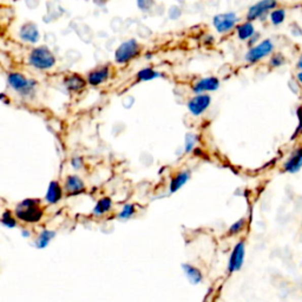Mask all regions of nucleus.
I'll use <instances>...</instances> for the list:
<instances>
[{"mask_svg": "<svg viewBox=\"0 0 302 302\" xmlns=\"http://www.w3.org/2000/svg\"><path fill=\"white\" fill-rule=\"evenodd\" d=\"M18 220L25 223H37L43 218L44 212L41 208V199L26 198L21 201L14 210Z\"/></svg>", "mask_w": 302, "mask_h": 302, "instance_id": "nucleus-1", "label": "nucleus"}, {"mask_svg": "<svg viewBox=\"0 0 302 302\" xmlns=\"http://www.w3.org/2000/svg\"><path fill=\"white\" fill-rule=\"evenodd\" d=\"M28 61L32 66L38 70H47V69L53 68V65L56 64V58L47 47L41 46L32 50Z\"/></svg>", "mask_w": 302, "mask_h": 302, "instance_id": "nucleus-2", "label": "nucleus"}, {"mask_svg": "<svg viewBox=\"0 0 302 302\" xmlns=\"http://www.w3.org/2000/svg\"><path fill=\"white\" fill-rule=\"evenodd\" d=\"M7 82H9L10 86L13 90H16L17 92H19L21 96L25 97L33 94L36 85H37V82L33 81V79H27L24 75L17 74V72L10 74L9 77H7Z\"/></svg>", "mask_w": 302, "mask_h": 302, "instance_id": "nucleus-3", "label": "nucleus"}, {"mask_svg": "<svg viewBox=\"0 0 302 302\" xmlns=\"http://www.w3.org/2000/svg\"><path fill=\"white\" fill-rule=\"evenodd\" d=\"M140 51L141 47L138 45V43L135 39H130V41L122 43L117 47V50L115 52V59L119 64L128 63V61L138 56Z\"/></svg>", "mask_w": 302, "mask_h": 302, "instance_id": "nucleus-4", "label": "nucleus"}, {"mask_svg": "<svg viewBox=\"0 0 302 302\" xmlns=\"http://www.w3.org/2000/svg\"><path fill=\"white\" fill-rule=\"evenodd\" d=\"M274 50V45L271 39H264L260 44H257L254 47H252L246 54V60L249 63H256V61L261 60L262 58H264L268 54H271Z\"/></svg>", "mask_w": 302, "mask_h": 302, "instance_id": "nucleus-5", "label": "nucleus"}, {"mask_svg": "<svg viewBox=\"0 0 302 302\" xmlns=\"http://www.w3.org/2000/svg\"><path fill=\"white\" fill-rule=\"evenodd\" d=\"M245 254H246V247L245 242L240 241L236 243V246L232 249L230 254V257H229V263H228V272L229 273H235L239 272L240 269L242 268L243 261H245Z\"/></svg>", "mask_w": 302, "mask_h": 302, "instance_id": "nucleus-6", "label": "nucleus"}, {"mask_svg": "<svg viewBox=\"0 0 302 302\" xmlns=\"http://www.w3.org/2000/svg\"><path fill=\"white\" fill-rule=\"evenodd\" d=\"M236 23H238V16L232 12L217 14L213 19L214 26L220 33H225V32L230 31Z\"/></svg>", "mask_w": 302, "mask_h": 302, "instance_id": "nucleus-7", "label": "nucleus"}, {"mask_svg": "<svg viewBox=\"0 0 302 302\" xmlns=\"http://www.w3.org/2000/svg\"><path fill=\"white\" fill-rule=\"evenodd\" d=\"M276 5H278L276 0H260L259 3H256L255 5L250 7L248 14H247V19L249 21L256 20L257 18L262 17L271 10L275 9Z\"/></svg>", "mask_w": 302, "mask_h": 302, "instance_id": "nucleus-8", "label": "nucleus"}, {"mask_svg": "<svg viewBox=\"0 0 302 302\" xmlns=\"http://www.w3.org/2000/svg\"><path fill=\"white\" fill-rule=\"evenodd\" d=\"M212 103V97L209 94H197L192 99L189 100L188 109L194 116H199L209 108Z\"/></svg>", "mask_w": 302, "mask_h": 302, "instance_id": "nucleus-9", "label": "nucleus"}, {"mask_svg": "<svg viewBox=\"0 0 302 302\" xmlns=\"http://www.w3.org/2000/svg\"><path fill=\"white\" fill-rule=\"evenodd\" d=\"M65 190L69 192L70 196L81 195L85 191V184L77 175H70L65 180Z\"/></svg>", "mask_w": 302, "mask_h": 302, "instance_id": "nucleus-10", "label": "nucleus"}, {"mask_svg": "<svg viewBox=\"0 0 302 302\" xmlns=\"http://www.w3.org/2000/svg\"><path fill=\"white\" fill-rule=\"evenodd\" d=\"M19 37L21 41L35 44L39 41V38H41V33H39L37 25L33 23H26L21 26L20 32H19Z\"/></svg>", "mask_w": 302, "mask_h": 302, "instance_id": "nucleus-11", "label": "nucleus"}, {"mask_svg": "<svg viewBox=\"0 0 302 302\" xmlns=\"http://www.w3.org/2000/svg\"><path fill=\"white\" fill-rule=\"evenodd\" d=\"M218 87H220V81L216 77H208L195 83L194 86H192V90H194L195 93L199 94L206 92V91H216Z\"/></svg>", "mask_w": 302, "mask_h": 302, "instance_id": "nucleus-12", "label": "nucleus"}, {"mask_svg": "<svg viewBox=\"0 0 302 302\" xmlns=\"http://www.w3.org/2000/svg\"><path fill=\"white\" fill-rule=\"evenodd\" d=\"M109 76H110V71H109L108 66H102L99 69H96V70L91 71L89 75H87V83L92 86H98L102 83L107 82Z\"/></svg>", "mask_w": 302, "mask_h": 302, "instance_id": "nucleus-13", "label": "nucleus"}, {"mask_svg": "<svg viewBox=\"0 0 302 302\" xmlns=\"http://www.w3.org/2000/svg\"><path fill=\"white\" fill-rule=\"evenodd\" d=\"M301 168H302V148L294 151L292 156L288 158V161L283 164L285 172L290 174L297 173Z\"/></svg>", "mask_w": 302, "mask_h": 302, "instance_id": "nucleus-14", "label": "nucleus"}, {"mask_svg": "<svg viewBox=\"0 0 302 302\" xmlns=\"http://www.w3.org/2000/svg\"><path fill=\"white\" fill-rule=\"evenodd\" d=\"M63 197V189L58 181H52L47 188L45 199L49 205H56Z\"/></svg>", "mask_w": 302, "mask_h": 302, "instance_id": "nucleus-15", "label": "nucleus"}, {"mask_svg": "<svg viewBox=\"0 0 302 302\" xmlns=\"http://www.w3.org/2000/svg\"><path fill=\"white\" fill-rule=\"evenodd\" d=\"M64 85L68 90L74 91V92H78V91L84 89L86 82L85 79L81 77L79 75H71L64 79Z\"/></svg>", "mask_w": 302, "mask_h": 302, "instance_id": "nucleus-16", "label": "nucleus"}, {"mask_svg": "<svg viewBox=\"0 0 302 302\" xmlns=\"http://www.w3.org/2000/svg\"><path fill=\"white\" fill-rule=\"evenodd\" d=\"M182 268H183V272L185 276L188 278L189 282L192 283V285H198V283H201L203 281L202 272L199 271L198 268H196L192 264H189V263L182 264Z\"/></svg>", "mask_w": 302, "mask_h": 302, "instance_id": "nucleus-17", "label": "nucleus"}, {"mask_svg": "<svg viewBox=\"0 0 302 302\" xmlns=\"http://www.w3.org/2000/svg\"><path fill=\"white\" fill-rule=\"evenodd\" d=\"M189 178H190V172H188V170L178 173L176 176L173 178L172 182H170V187H169L170 192L174 194V192L180 190V189L189 181Z\"/></svg>", "mask_w": 302, "mask_h": 302, "instance_id": "nucleus-18", "label": "nucleus"}, {"mask_svg": "<svg viewBox=\"0 0 302 302\" xmlns=\"http://www.w3.org/2000/svg\"><path fill=\"white\" fill-rule=\"evenodd\" d=\"M54 238H56V231L45 229V230H43L41 234H39L37 240L35 241V246L37 247L38 249L46 248V247L50 245L51 241H52Z\"/></svg>", "mask_w": 302, "mask_h": 302, "instance_id": "nucleus-19", "label": "nucleus"}, {"mask_svg": "<svg viewBox=\"0 0 302 302\" xmlns=\"http://www.w3.org/2000/svg\"><path fill=\"white\" fill-rule=\"evenodd\" d=\"M112 207V199L110 197H102L97 205L94 206L92 214L94 216H103L107 214Z\"/></svg>", "mask_w": 302, "mask_h": 302, "instance_id": "nucleus-20", "label": "nucleus"}, {"mask_svg": "<svg viewBox=\"0 0 302 302\" xmlns=\"http://www.w3.org/2000/svg\"><path fill=\"white\" fill-rule=\"evenodd\" d=\"M254 33H255V28H254L252 21H247V23H243L238 26V36L241 41H247V39L253 37Z\"/></svg>", "mask_w": 302, "mask_h": 302, "instance_id": "nucleus-21", "label": "nucleus"}, {"mask_svg": "<svg viewBox=\"0 0 302 302\" xmlns=\"http://www.w3.org/2000/svg\"><path fill=\"white\" fill-rule=\"evenodd\" d=\"M161 74H158V72H156L155 70H152L150 68H147V69H143V70H141L140 72L137 74V78L138 81H143V82H147V81H152V79L155 78H158Z\"/></svg>", "mask_w": 302, "mask_h": 302, "instance_id": "nucleus-22", "label": "nucleus"}, {"mask_svg": "<svg viewBox=\"0 0 302 302\" xmlns=\"http://www.w3.org/2000/svg\"><path fill=\"white\" fill-rule=\"evenodd\" d=\"M2 224L7 228H14L17 225V216H13L10 210H5L2 215Z\"/></svg>", "mask_w": 302, "mask_h": 302, "instance_id": "nucleus-23", "label": "nucleus"}, {"mask_svg": "<svg viewBox=\"0 0 302 302\" xmlns=\"http://www.w3.org/2000/svg\"><path fill=\"white\" fill-rule=\"evenodd\" d=\"M285 19H286V11L283 9L272 11V13H271L272 24L280 25V24H282L283 21H285Z\"/></svg>", "mask_w": 302, "mask_h": 302, "instance_id": "nucleus-24", "label": "nucleus"}, {"mask_svg": "<svg viewBox=\"0 0 302 302\" xmlns=\"http://www.w3.org/2000/svg\"><path fill=\"white\" fill-rule=\"evenodd\" d=\"M136 213V206L135 205H125L123 207L122 212L119 213L118 217L122 218V220H128V218L132 217Z\"/></svg>", "mask_w": 302, "mask_h": 302, "instance_id": "nucleus-25", "label": "nucleus"}, {"mask_svg": "<svg viewBox=\"0 0 302 302\" xmlns=\"http://www.w3.org/2000/svg\"><path fill=\"white\" fill-rule=\"evenodd\" d=\"M245 225H246V220H245V218H241V220L236 221L235 223L231 224V227L229 228L228 235L229 236H232V235L239 234V232L241 231L243 228H245Z\"/></svg>", "mask_w": 302, "mask_h": 302, "instance_id": "nucleus-26", "label": "nucleus"}, {"mask_svg": "<svg viewBox=\"0 0 302 302\" xmlns=\"http://www.w3.org/2000/svg\"><path fill=\"white\" fill-rule=\"evenodd\" d=\"M196 142H197V136H195V135L192 133L187 135V137H185V152L192 151Z\"/></svg>", "mask_w": 302, "mask_h": 302, "instance_id": "nucleus-27", "label": "nucleus"}, {"mask_svg": "<svg viewBox=\"0 0 302 302\" xmlns=\"http://www.w3.org/2000/svg\"><path fill=\"white\" fill-rule=\"evenodd\" d=\"M285 61H286V59H285V57H283V54L276 53L271 58V61H269V63H271L273 68H279V66H281V65L285 64Z\"/></svg>", "mask_w": 302, "mask_h": 302, "instance_id": "nucleus-28", "label": "nucleus"}, {"mask_svg": "<svg viewBox=\"0 0 302 302\" xmlns=\"http://www.w3.org/2000/svg\"><path fill=\"white\" fill-rule=\"evenodd\" d=\"M137 5L142 11H148L154 5V0H138Z\"/></svg>", "mask_w": 302, "mask_h": 302, "instance_id": "nucleus-29", "label": "nucleus"}, {"mask_svg": "<svg viewBox=\"0 0 302 302\" xmlns=\"http://www.w3.org/2000/svg\"><path fill=\"white\" fill-rule=\"evenodd\" d=\"M71 165L74 169H82L83 165H84V162H83V158L79 157V156H76L71 159Z\"/></svg>", "mask_w": 302, "mask_h": 302, "instance_id": "nucleus-30", "label": "nucleus"}, {"mask_svg": "<svg viewBox=\"0 0 302 302\" xmlns=\"http://www.w3.org/2000/svg\"><path fill=\"white\" fill-rule=\"evenodd\" d=\"M181 16V9L177 6H173L172 9L169 10V17L172 18V19H177L178 17Z\"/></svg>", "mask_w": 302, "mask_h": 302, "instance_id": "nucleus-31", "label": "nucleus"}, {"mask_svg": "<svg viewBox=\"0 0 302 302\" xmlns=\"http://www.w3.org/2000/svg\"><path fill=\"white\" fill-rule=\"evenodd\" d=\"M296 114H297V117H299L300 123H302V107H300L299 109H297Z\"/></svg>", "mask_w": 302, "mask_h": 302, "instance_id": "nucleus-32", "label": "nucleus"}, {"mask_svg": "<svg viewBox=\"0 0 302 302\" xmlns=\"http://www.w3.org/2000/svg\"><path fill=\"white\" fill-rule=\"evenodd\" d=\"M21 235L24 236V238H30V232H28V230H26V229H23V231H21Z\"/></svg>", "mask_w": 302, "mask_h": 302, "instance_id": "nucleus-33", "label": "nucleus"}, {"mask_svg": "<svg viewBox=\"0 0 302 302\" xmlns=\"http://www.w3.org/2000/svg\"><path fill=\"white\" fill-rule=\"evenodd\" d=\"M93 2H94V3H96V4H97V5H99V6H102V5H104V4H105V3H107V2H108V0H93Z\"/></svg>", "mask_w": 302, "mask_h": 302, "instance_id": "nucleus-34", "label": "nucleus"}, {"mask_svg": "<svg viewBox=\"0 0 302 302\" xmlns=\"http://www.w3.org/2000/svg\"><path fill=\"white\" fill-rule=\"evenodd\" d=\"M297 68L301 69V70H302V57L300 58V60L297 61Z\"/></svg>", "mask_w": 302, "mask_h": 302, "instance_id": "nucleus-35", "label": "nucleus"}, {"mask_svg": "<svg viewBox=\"0 0 302 302\" xmlns=\"http://www.w3.org/2000/svg\"><path fill=\"white\" fill-rule=\"evenodd\" d=\"M297 79H299L300 83L302 84V71L299 72V74H297Z\"/></svg>", "mask_w": 302, "mask_h": 302, "instance_id": "nucleus-36", "label": "nucleus"}, {"mask_svg": "<svg viewBox=\"0 0 302 302\" xmlns=\"http://www.w3.org/2000/svg\"><path fill=\"white\" fill-rule=\"evenodd\" d=\"M14 2H17V0H14Z\"/></svg>", "mask_w": 302, "mask_h": 302, "instance_id": "nucleus-37", "label": "nucleus"}]
</instances>
